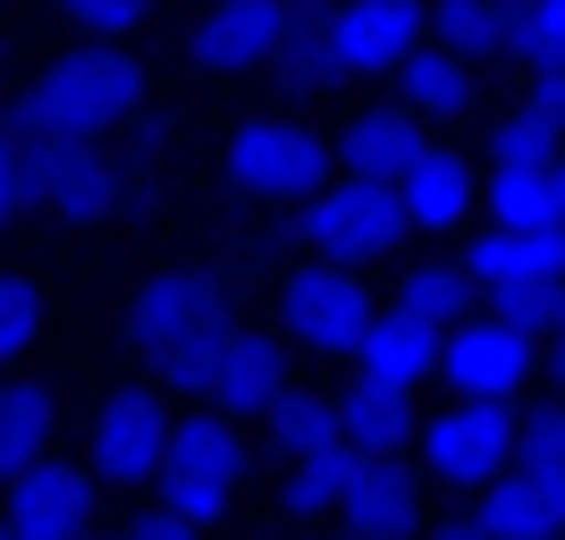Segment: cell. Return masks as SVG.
<instances>
[{
  "mask_svg": "<svg viewBox=\"0 0 565 540\" xmlns=\"http://www.w3.org/2000/svg\"><path fill=\"white\" fill-rule=\"evenodd\" d=\"M228 321H236L228 279L203 271V262H169V271H152V279L127 296V347H136V363L152 372L161 398L203 405V389H212V347H220Z\"/></svg>",
  "mask_w": 565,
  "mask_h": 540,
  "instance_id": "cell-1",
  "label": "cell"
},
{
  "mask_svg": "<svg viewBox=\"0 0 565 540\" xmlns=\"http://www.w3.org/2000/svg\"><path fill=\"white\" fill-rule=\"evenodd\" d=\"M143 94H152V68L127 43H85L9 102V136H110L143 110Z\"/></svg>",
  "mask_w": 565,
  "mask_h": 540,
  "instance_id": "cell-2",
  "label": "cell"
},
{
  "mask_svg": "<svg viewBox=\"0 0 565 540\" xmlns=\"http://www.w3.org/2000/svg\"><path fill=\"white\" fill-rule=\"evenodd\" d=\"M18 178L25 203H43L68 229H102V220L136 212V161H118L102 136H18Z\"/></svg>",
  "mask_w": 565,
  "mask_h": 540,
  "instance_id": "cell-3",
  "label": "cell"
},
{
  "mask_svg": "<svg viewBox=\"0 0 565 540\" xmlns=\"http://www.w3.org/2000/svg\"><path fill=\"white\" fill-rule=\"evenodd\" d=\"M245 473H254L245 423L212 405V414H186V423L169 431V456H161V473H152V490H161V507H178L186 523H203V532H212L220 516H236Z\"/></svg>",
  "mask_w": 565,
  "mask_h": 540,
  "instance_id": "cell-4",
  "label": "cell"
},
{
  "mask_svg": "<svg viewBox=\"0 0 565 540\" xmlns=\"http://www.w3.org/2000/svg\"><path fill=\"white\" fill-rule=\"evenodd\" d=\"M296 236H305V254H321V262L372 271V262H388L414 229H405V203H397L388 178H347V169H330V178L296 203Z\"/></svg>",
  "mask_w": 565,
  "mask_h": 540,
  "instance_id": "cell-5",
  "label": "cell"
},
{
  "mask_svg": "<svg viewBox=\"0 0 565 540\" xmlns=\"http://www.w3.org/2000/svg\"><path fill=\"white\" fill-rule=\"evenodd\" d=\"M465 279L507 321L548 329L557 305H565V220L557 229H481L465 245Z\"/></svg>",
  "mask_w": 565,
  "mask_h": 540,
  "instance_id": "cell-6",
  "label": "cell"
},
{
  "mask_svg": "<svg viewBox=\"0 0 565 540\" xmlns=\"http://www.w3.org/2000/svg\"><path fill=\"white\" fill-rule=\"evenodd\" d=\"M220 169H228L236 194H254V203H287V212H296V203L338 169V152H330V136H312L305 118L262 110V118H236Z\"/></svg>",
  "mask_w": 565,
  "mask_h": 540,
  "instance_id": "cell-7",
  "label": "cell"
},
{
  "mask_svg": "<svg viewBox=\"0 0 565 540\" xmlns=\"http://www.w3.org/2000/svg\"><path fill=\"white\" fill-rule=\"evenodd\" d=\"M414 465L439 490H490L498 473L515 465V405L507 398H456L414 431Z\"/></svg>",
  "mask_w": 565,
  "mask_h": 540,
  "instance_id": "cell-8",
  "label": "cell"
},
{
  "mask_svg": "<svg viewBox=\"0 0 565 540\" xmlns=\"http://www.w3.org/2000/svg\"><path fill=\"white\" fill-rule=\"evenodd\" d=\"M439 380L456 398H507L515 405L532 380H541V329L507 321L498 305H472L465 321L439 338Z\"/></svg>",
  "mask_w": 565,
  "mask_h": 540,
  "instance_id": "cell-9",
  "label": "cell"
},
{
  "mask_svg": "<svg viewBox=\"0 0 565 540\" xmlns=\"http://www.w3.org/2000/svg\"><path fill=\"white\" fill-rule=\"evenodd\" d=\"M372 287L354 279L347 262H321L312 254L305 271H287L279 279V338L305 354H354L363 347V329H372Z\"/></svg>",
  "mask_w": 565,
  "mask_h": 540,
  "instance_id": "cell-10",
  "label": "cell"
},
{
  "mask_svg": "<svg viewBox=\"0 0 565 540\" xmlns=\"http://www.w3.org/2000/svg\"><path fill=\"white\" fill-rule=\"evenodd\" d=\"M169 398L152 389V380H127V389H110V398L94 405V473L110 481V490H152V473H161L169 456Z\"/></svg>",
  "mask_w": 565,
  "mask_h": 540,
  "instance_id": "cell-11",
  "label": "cell"
},
{
  "mask_svg": "<svg viewBox=\"0 0 565 540\" xmlns=\"http://www.w3.org/2000/svg\"><path fill=\"white\" fill-rule=\"evenodd\" d=\"M430 34V0H330L321 9V43H330V68L338 85L347 76H388L405 51Z\"/></svg>",
  "mask_w": 565,
  "mask_h": 540,
  "instance_id": "cell-12",
  "label": "cell"
},
{
  "mask_svg": "<svg viewBox=\"0 0 565 540\" xmlns=\"http://www.w3.org/2000/svg\"><path fill=\"white\" fill-rule=\"evenodd\" d=\"M287 25H296V0H203V18L186 34V60L203 76H262L279 60Z\"/></svg>",
  "mask_w": 565,
  "mask_h": 540,
  "instance_id": "cell-13",
  "label": "cell"
},
{
  "mask_svg": "<svg viewBox=\"0 0 565 540\" xmlns=\"http://www.w3.org/2000/svg\"><path fill=\"white\" fill-rule=\"evenodd\" d=\"M287 338L279 329H254V321H228L212 347V389H203V405H220V414H236V423H262L270 405L287 398Z\"/></svg>",
  "mask_w": 565,
  "mask_h": 540,
  "instance_id": "cell-14",
  "label": "cell"
},
{
  "mask_svg": "<svg viewBox=\"0 0 565 540\" xmlns=\"http://www.w3.org/2000/svg\"><path fill=\"white\" fill-rule=\"evenodd\" d=\"M338 523L380 532V540L423 532V465H414V447H388V456H363V447H354L347 490H338Z\"/></svg>",
  "mask_w": 565,
  "mask_h": 540,
  "instance_id": "cell-15",
  "label": "cell"
},
{
  "mask_svg": "<svg viewBox=\"0 0 565 540\" xmlns=\"http://www.w3.org/2000/svg\"><path fill=\"white\" fill-rule=\"evenodd\" d=\"M0 523L18 540H85L94 532V473L34 456L25 473H9V516Z\"/></svg>",
  "mask_w": 565,
  "mask_h": 540,
  "instance_id": "cell-16",
  "label": "cell"
},
{
  "mask_svg": "<svg viewBox=\"0 0 565 540\" xmlns=\"http://www.w3.org/2000/svg\"><path fill=\"white\" fill-rule=\"evenodd\" d=\"M397 203H405V229L414 236H456L481 212V169L465 152H448V144H423V161L397 178Z\"/></svg>",
  "mask_w": 565,
  "mask_h": 540,
  "instance_id": "cell-17",
  "label": "cell"
},
{
  "mask_svg": "<svg viewBox=\"0 0 565 540\" xmlns=\"http://www.w3.org/2000/svg\"><path fill=\"white\" fill-rule=\"evenodd\" d=\"M423 144H430V118H414L405 102H372V110H354L330 136V152H338L347 178H388L397 187L405 169L423 161Z\"/></svg>",
  "mask_w": 565,
  "mask_h": 540,
  "instance_id": "cell-18",
  "label": "cell"
},
{
  "mask_svg": "<svg viewBox=\"0 0 565 540\" xmlns=\"http://www.w3.org/2000/svg\"><path fill=\"white\" fill-rule=\"evenodd\" d=\"M388 76H397V102H405L414 118H430V127H448V118H465L472 102H481V68H472V60H456L448 43H430V34L405 51Z\"/></svg>",
  "mask_w": 565,
  "mask_h": 540,
  "instance_id": "cell-19",
  "label": "cell"
},
{
  "mask_svg": "<svg viewBox=\"0 0 565 540\" xmlns=\"http://www.w3.org/2000/svg\"><path fill=\"white\" fill-rule=\"evenodd\" d=\"M439 338H448V329H430V321H414V313L380 305L372 329H363V347H354L347 363H354V372H372V380H397V389H423V380H439Z\"/></svg>",
  "mask_w": 565,
  "mask_h": 540,
  "instance_id": "cell-20",
  "label": "cell"
},
{
  "mask_svg": "<svg viewBox=\"0 0 565 540\" xmlns=\"http://www.w3.org/2000/svg\"><path fill=\"white\" fill-rule=\"evenodd\" d=\"M414 431H423V414H414V389H397V380H372L354 372L347 389H338V440L363 447V456H388V447H414Z\"/></svg>",
  "mask_w": 565,
  "mask_h": 540,
  "instance_id": "cell-21",
  "label": "cell"
},
{
  "mask_svg": "<svg viewBox=\"0 0 565 540\" xmlns=\"http://www.w3.org/2000/svg\"><path fill=\"white\" fill-rule=\"evenodd\" d=\"M430 43L472 68H515V0H430Z\"/></svg>",
  "mask_w": 565,
  "mask_h": 540,
  "instance_id": "cell-22",
  "label": "cell"
},
{
  "mask_svg": "<svg viewBox=\"0 0 565 540\" xmlns=\"http://www.w3.org/2000/svg\"><path fill=\"white\" fill-rule=\"evenodd\" d=\"M51 431H60V398L43 380H0V481L51 456Z\"/></svg>",
  "mask_w": 565,
  "mask_h": 540,
  "instance_id": "cell-23",
  "label": "cell"
},
{
  "mask_svg": "<svg viewBox=\"0 0 565 540\" xmlns=\"http://www.w3.org/2000/svg\"><path fill=\"white\" fill-rule=\"evenodd\" d=\"M481 212H490V229H557L565 194L548 178V161H523V169H490L481 178Z\"/></svg>",
  "mask_w": 565,
  "mask_h": 540,
  "instance_id": "cell-24",
  "label": "cell"
},
{
  "mask_svg": "<svg viewBox=\"0 0 565 540\" xmlns=\"http://www.w3.org/2000/svg\"><path fill=\"white\" fill-rule=\"evenodd\" d=\"M472 305H481V296H472V279H465V254H423L397 279V313H414V321H430V329H456Z\"/></svg>",
  "mask_w": 565,
  "mask_h": 540,
  "instance_id": "cell-25",
  "label": "cell"
},
{
  "mask_svg": "<svg viewBox=\"0 0 565 540\" xmlns=\"http://www.w3.org/2000/svg\"><path fill=\"white\" fill-rule=\"evenodd\" d=\"M347 465H354V447L330 440V447H305V456H287V481H279V507L296 523H321L338 516V490H347Z\"/></svg>",
  "mask_w": 565,
  "mask_h": 540,
  "instance_id": "cell-26",
  "label": "cell"
},
{
  "mask_svg": "<svg viewBox=\"0 0 565 540\" xmlns=\"http://www.w3.org/2000/svg\"><path fill=\"white\" fill-rule=\"evenodd\" d=\"M262 423H270V447H279V465H287V456H305V447H330V440H338V398H321V389H287Z\"/></svg>",
  "mask_w": 565,
  "mask_h": 540,
  "instance_id": "cell-27",
  "label": "cell"
},
{
  "mask_svg": "<svg viewBox=\"0 0 565 540\" xmlns=\"http://www.w3.org/2000/svg\"><path fill=\"white\" fill-rule=\"evenodd\" d=\"M481 152H490V169H523V161H557V152H565V136L548 127V118H532V110L515 102V110H498V118H490Z\"/></svg>",
  "mask_w": 565,
  "mask_h": 540,
  "instance_id": "cell-28",
  "label": "cell"
},
{
  "mask_svg": "<svg viewBox=\"0 0 565 540\" xmlns=\"http://www.w3.org/2000/svg\"><path fill=\"white\" fill-rule=\"evenodd\" d=\"M515 465H565V389L532 405L515 398Z\"/></svg>",
  "mask_w": 565,
  "mask_h": 540,
  "instance_id": "cell-29",
  "label": "cell"
},
{
  "mask_svg": "<svg viewBox=\"0 0 565 540\" xmlns=\"http://www.w3.org/2000/svg\"><path fill=\"white\" fill-rule=\"evenodd\" d=\"M515 68H565V0H515Z\"/></svg>",
  "mask_w": 565,
  "mask_h": 540,
  "instance_id": "cell-30",
  "label": "cell"
},
{
  "mask_svg": "<svg viewBox=\"0 0 565 540\" xmlns=\"http://www.w3.org/2000/svg\"><path fill=\"white\" fill-rule=\"evenodd\" d=\"M43 287L18 279V271H0V363H18V354H34V338H43Z\"/></svg>",
  "mask_w": 565,
  "mask_h": 540,
  "instance_id": "cell-31",
  "label": "cell"
},
{
  "mask_svg": "<svg viewBox=\"0 0 565 540\" xmlns=\"http://www.w3.org/2000/svg\"><path fill=\"white\" fill-rule=\"evenodd\" d=\"M60 9H68V25L85 43H127V34L152 18V0H60Z\"/></svg>",
  "mask_w": 565,
  "mask_h": 540,
  "instance_id": "cell-32",
  "label": "cell"
},
{
  "mask_svg": "<svg viewBox=\"0 0 565 540\" xmlns=\"http://www.w3.org/2000/svg\"><path fill=\"white\" fill-rule=\"evenodd\" d=\"M25 212V178H18V136H9V110H0V229Z\"/></svg>",
  "mask_w": 565,
  "mask_h": 540,
  "instance_id": "cell-33",
  "label": "cell"
},
{
  "mask_svg": "<svg viewBox=\"0 0 565 540\" xmlns=\"http://www.w3.org/2000/svg\"><path fill=\"white\" fill-rule=\"evenodd\" d=\"M523 110L548 118V127L565 136V68H532V94H523Z\"/></svg>",
  "mask_w": 565,
  "mask_h": 540,
  "instance_id": "cell-34",
  "label": "cell"
},
{
  "mask_svg": "<svg viewBox=\"0 0 565 540\" xmlns=\"http://www.w3.org/2000/svg\"><path fill=\"white\" fill-rule=\"evenodd\" d=\"M523 481H532V498H541V516L565 532V465H515Z\"/></svg>",
  "mask_w": 565,
  "mask_h": 540,
  "instance_id": "cell-35",
  "label": "cell"
},
{
  "mask_svg": "<svg viewBox=\"0 0 565 540\" xmlns=\"http://www.w3.org/2000/svg\"><path fill=\"white\" fill-rule=\"evenodd\" d=\"M127 540H203V523H186L178 507H152V516H143Z\"/></svg>",
  "mask_w": 565,
  "mask_h": 540,
  "instance_id": "cell-36",
  "label": "cell"
},
{
  "mask_svg": "<svg viewBox=\"0 0 565 540\" xmlns=\"http://www.w3.org/2000/svg\"><path fill=\"white\" fill-rule=\"evenodd\" d=\"M541 372H548V389H565V305H557V321L541 329Z\"/></svg>",
  "mask_w": 565,
  "mask_h": 540,
  "instance_id": "cell-37",
  "label": "cell"
},
{
  "mask_svg": "<svg viewBox=\"0 0 565 540\" xmlns=\"http://www.w3.org/2000/svg\"><path fill=\"white\" fill-rule=\"evenodd\" d=\"M414 540H490V523H481V516L465 507V516H439L430 532H414Z\"/></svg>",
  "mask_w": 565,
  "mask_h": 540,
  "instance_id": "cell-38",
  "label": "cell"
},
{
  "mask_svg": "<svg viewBox=\"0 0 565 540\" xmlns=\"http://www.w3.org/2000/svg\"><path fill=\"white\" fill-rule=\"evenodd\" d=\"M548 178H557V194H565V152H557V161H548Z\"/></svg>",
  "mask_w": 565,
  "mask_h": 540,
  "instance_id": "cell-39",
  "label": "cell"
},
{
  "mask_svg": "<svg viewBox=\"0 0 565 540\" xmlns=\"http://www.w3.org/2000/svg\"><path fill=\"white\" fill-rule=\"evenodd\" d=\"M338 540H380V532H354V523H338Z\"/></svg>",
  "mask_w": 565,
  "mask_h": 540,
  "instance_id": "cell-40",
  "label": "cell"
},
{
  "mask_svg": "<svg viewBox=\"0 0 565 540\" xmlns=\"http://www.w3.org/2000/svg\"><path fill=\"white\" fill-rule=\"evenodd\" d=\"M0 540H18V532H9V523H0Z\"/></svg>",
  "mask_w": 565,
  "mask_h": 540,
  "instance_id": "cell-41",
  "label": "cell"
},
{
  "mask_svg": "<svg viewBox=\"0 0 565 540\" xmlns=\"http://www.w3.org/2000/svg\"><path fill=\"white\" fill-rule=\"evenodd\" d=\"M541 540H565V532H541Z\"/></svg>",
  "mask_w": 565,
  "mask_h": 540,
  "instance_id": "cell-42",
  "label": "cell"
},
{
  "mask_svg": "<svg viewBox=\"0 0 565 540\" xmlns=\"http://www.w3.org/2000/svg\"><path fill=\"white\" fill-rule=\"evenodd\" d=\"M85 540H94V532H85ZM118 540H127V532H118Z\"/></svg>",
  "mask_w": 565,
  "mask_h": 540,
  "instance_id": "cell-43",
  "label": "cell"
}]
</instances>
